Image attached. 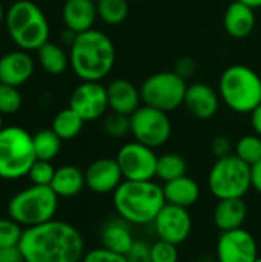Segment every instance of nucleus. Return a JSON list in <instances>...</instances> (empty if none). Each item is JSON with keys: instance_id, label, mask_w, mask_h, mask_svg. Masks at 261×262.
<instances>
[{"instance_id": "1", "label": "nucleus", "mask_w": 261, "mask_h": 262, "mask_svg": "<svg viewBox=\"0 0 261 262\" xmlns=\"http://www.w3.org/2000/svg\"><path fill=\"white\" fill-rule=\"evenodd\" d=\"M18 247L26 262H82L86 253L78 229L55 218L25 229Z\"/></svg>"}, {"instance_id": "2", "label": "nucleus", "mask_w": 261, "mask_h": 262, "mask_svg": "<svg viewBox=\"0 0 261 262\" xmlns=\"http://www.w3.org/2000/svg\"><path fill=\"white\" fill-rule=\"evenodd\" d=\"M115 46L108 34L89 29L77 34L69 46V68L80 81H102L115 66Z\"/></svg>"}, {"instance_id": "3", "label": "nucleus", "mask_w": 261, "mask_h": 262, "mask_svg": "<svg viewBox=\"0 0 261 262\" xmlns=\"http://www.w3.org/2000/svg\"><path fill=\"white\" fill-rule=\"evenodd\" d=\"M165 204L163 184H158L155 180H125L112 193V206L117 216L131 226L152 224Z\"/></svg>"}, {"instance_id": "4", "label": "nucleus", "mask_w": 261, "mask_h": 262, "mask_svg": "<svg viewBox=\"0 0 261 262\" xmlns=\"http://www.w3.org/2000/svg\"><path fill=\"white\" fill-rule=\"evenodd\" d=\"M6 31L18 49L37 51L49 41V23L45 12L31 0L14 2L5 15Z\"/></svg>"}, {"instance_id": "5", "label": "nucleus", "mask_w": 261, "mask_h": 262, "mask_svg": "<svg viewBox=\"0 0 261 262\" xmlns=\"http://www.w3.org/2000/svg\"><path fill=\"white\" fill-rule=\"evenodd\" d=\"M222 103L235 114H251L261 103V77L246 64L226 68L218 80Z\"/></svg>"}, {"instance_id": "6", "label": "nucleus", "mask_w": 261, "mask_h": 262, "mask_svg": "<svg viewBox=\"0 0 261 262\" xmlns=\"http://www.w3.org/2000/svg\"><path fill=\"white\" fill-rule=\"evenodd\" d=\"M58 200L51 186L31 184L11 196L6 206L8 216L23 229L34 227L55 218Z\"/></svg>"}, {"instance_id": "7", "label": "nucleus", "mask_w": 261, "mask_h": 262, "mask_svg": "<svg viewBox=\"0 0 261 262\" xmlns=\"http://www.w3.org/2000/svg\"><path fill=\"white\" fill-rule=\"evenodd\" d=\"M35 160L32 134L20 126H3L0 130V178L15 181L28 177Z\"/></svg>"}, {"instance_id": "8", "label": "nucleus", "mask_w": 261, "mask_h": 262, "mask_svg": "<svg viewBox=\"0 0 261 262\" xmlns=\"http://www.w3.org/2000/svg\"><path fill=\"white\" fill-rule=\"evenodd\" d=\"M208 189L217 201L245 198L252 189L251 166L234 154L217 158L208 173Z\"/></svg>"}, {"instance_id": "9", "label": "nucleus", "mask_w": 261, "mask_h": 262, "mask_svg": "<svg viewBox=\"0 0 261 262\" xmlns=\"http://www.w3.org/2000/svg\"><path fill=\"white\" fill-rule=\"evenodd\" d=\"M188 83L175 71H162L149 75L140 84L142 101L163 112H174L183 106Z\"/></svg>"}, {"instance_id": "10", "label": "nucleus", "mask_w": 261, "mask_h": 262, "mask_svg": "<svg viewBox=\"0 0 261 262\" xmlns=\"http://www.w3.org/2000/svg\"><path fill=\"white\" fill-rule=\"evenodd\" d=\"M131 135L135 141L158 149L172 135V123L168 112L142 104L131 115Z\"/></svg>"}, {"instance_id": "11", "label": "nucleus", "mask_w": 261, "mask_h": 262, "mask_svg": "<svg viewBox=\"0 0 261 262\" xmlns=\"http://www.w3.org/2000/svg\"><path fill=\"white\" fill-rule=\"evenodd\" d=\"M115 160L125 180L151 181L157 178L158 155L155 154V149L145 146L135 140L125 143L118 149Z\"/></svg>"}, {"instance_id": "12", "label": "nucleus", "mask_w": 261, "mask_h": 262, "mask_svg": "<svg viewBox=\"0 0 261 262\" xmlns=\"http://www.w3.org/2000/svg\"><path fill=\"white\" fill-rule=\"evenodd\" d=\"M69 107L75 111L85 123L103 118L109 111L108 91L102 81H82L69 97Z\"/></svg>"}, {"instance_id": "13", "label": "nucleus", "mask_w": 261, "mask_h": 262, "mask_svg": "<svg viewBox=\"0 0 261 262\" xmlns=\"http://www.w3.org/2000/svg\"><path fill=\"white\" fill-rule=\"evenodd\" d=\"M151 226L154 229L157 239H163L171 244L182 246L189 239L194 223L189 209L166 203Z\"/></svg>"}, {"instance_id": "14", "label": "nucleus", "mask_w": 261, "mask_h": 262, "mask_svg": "<svg viewBox=\"0 0 261 262\" xmlns=\"http://www.w3.org/2000/svg\"><path fill=\"white\" fill-rule=\"evenodd\" d=\"M258 256L257 239L245 227L220 233L215 246L217 262H255Z\"/></svg>"}, {"instance_id": "15", "label": "nucleus", "mask_w": 261, "mask_h": 262, "mask_svg": "<svg viewBox=\"0 0 261 262\" xmlns=\"http://www.w3.org/2000/svg\"><path fill=\"white\" fill-rule=\"evenodd\" d=\"M86 187L95 195H112L125 181L115 158L103 157L94 160L85 170Z\"/></svg>"}, {"instance_id": "16", "label": "nucleus", "mask_w": 261, "mask_h": 262, "mask_svg": "<svg viewBox=\"0 0 261 262\" xmlns=\"http://www.w3.org/2000/svg\"><path fill=\"white\" fill-rule=\"evenodd\" d=\"M222 98L217 89L203 81L188 84L183 106L197 120H211L217 115Z\"/></svg>"}, {"instance_id": "17", "label": "nucleus", "mask_w": 261, "mask_h": 262, "mask_svg": "<svg viewBox=\"0 0 261 262\" xmlns=\"http://www.w3.org/2000/svg\"><path fill=\"white\" fill-rule=\"evenodd\" d=\"M35 71V61L28 51L15 49L0 57V83L15 88L31 80Z\"/></svg>"}, {"instance_id": "18", "label": "nucleus", "mask_w": 261, "mask_h": 262, "mask_svg": "<svg viewBox=\"0 0 261 262\" xmlns=\"http://www.w3.org/2000/svg\"><path fill=\"white\" fill-rule=\"evenodd\" d=\"M106 91H108L109 111L112 112H118L131 117L143 104L140 86H135L132 81L126 78L112 80L106 86Z\"/></svg>"}, {"instance_id": "19", "label": "nucleus", "mask_w": 261, "mask_h": 262, "mask_svg": "<svg viewBox=\"0 0 261 262\" xmlns=\"http://www.w3.org/2000/svg\"><path fill=\"white\" fill-rule=\"evenodd\" d=\"M62 20L65 28L75 34L92 29L98 20L95 0H66L62 8Z\"/></svg>"}, {"instance_id": "20", "label": "nucleus", "mask_w": 261, "mask_h": 262, "mask_svg": "<svg viewBox=\"0 0 261 262\" xmlns=\"http://www.w3.org/2000/svg\"><path fill=\"white\" fill-rule=\"evenodd\" d=\"M223 28L226 34L235 40L246 38L255 28V9L234 0L225 11Z\"/></svg>"}, {"instance_id": "21", "label": "nucleus", "mask_w": 261, "mask_h": 262, "mask_svg": "<svg viewBox=\"0 0 261 262\" xmlns=\"http://www.w3.org/2000/svg\"><path fill=\"white\" fill-rule=\"evenodd\" d=\"M248 220V204L245 198L220 200L212 212L214 226L222 232L235 230L245 226Z\"/></svg>"}, {"instance_id": "22", "label": "nucleus", "mask_w": 261, "mask_h": 262, "mask_svg": "<svg viewBox=\"0 0 261 262\" xmlns=\"http://www.w3.org/2000/svg\"><path fill=\"white\" fill-rule=\"evenodd\" d=\"M135 238L132 235L131 230V224L126 223L122 218H114V220H108L102 229H100V243L102 247L126 255L131 249V246L134 244Z\"/></svg>"}, {"instance_id": "23", "label": "nucleus", "mask_w": 261, "mask_h": 262, "mask_svg": "<svg viewBox=\"0 0 261 262\" xmlns=\"http://www.w3.org/2000/svg\"><path fill=\"white\" fill-rule=\"evenodd\" d=\"M163 193L168 204L189 209L198 203L202 196V189L194 178L185 175L177 180L163 183Z\"/></svg>"}, {"instance_id": "24", "label": "nucleus", "mask_w": 261, "mask_h": 262, "mask_svg": "<svg viewBox=\"0 0 261 262\" xmlns=\"http://www.w3.org/2000/svg\"><path fill=\"white\" fill-rule=\"evenodd\" d=\"M86 187L85 172L74 166L65 164L55 169V175L51 183V189L58 198H74L83 192Z\"/></svg>"}, {"instance_id": "25", "label": "nucleus", "mask_w": 261, "mask_h": 262, "mask_svg": "<svg viewBox=\"0 0 261 262\" xmlns=\"http://www.w3.org/2000/svg\"><path fill=\"white\" fill-rule=\"evenodd\" d=\"M35 52L40 68L49 75H62L69 68V52H66L65 48L57 43L48 41Z\"/></svg>"}, {"instance_id": "26", "label": "nucleus", "mask_w": 261, "mask_h": 262, "mask_svg": "<svg viewBox=\"0 0 261 262\" xmlns=\"http://www.w3.org/2000/svg\"><path fill=\"white\" fill-rule=\"evenodd\" d=\"M85 126V120L75 112L72 111L69 106L58 111L51 123V129L63 140V141H69L74 140L75 137L80 135V132L83 130Z\"/></svg>"}, {"instance_id": "27", "label": "nucleus", "mask_w": 261, "mask_h": 262, "mask_svg": "<svg viewBox=\"0 0 261 262\" xmlns=\"http://www.w3.org/2000/svg\"><path fill=\"white\" fill-rule=\"evenodd\" d=\"M32 143H34V152L37 160L52 161L58 157L63 140L49 127L35 132L32 135Z\"/></svg>"}, {"instance_id": "28", "label": "nucleus", "mask_w": 261, "mask_h": 262, "mask_svg": "<svg viewBox=\"0 0 261 262\" xmlns=\"http://www.w3.org/2000/svg\"><path fill=\"white\" fill-rule=\"evenodd\" d=\"M188 175V161L185 157L175 152H166L158 157L157 163V180L168 183L180 177Z\"/></svg>"}, {"instance_id": "29", "label": "nucleus", "mask_w": 261, "mask_h": 262, "mask_svg": "<svg viewBox=\"0 0 261 262\" xmlns=\"http://www.w3.org/2000/svg\"><path fill=\"white\" fill-rule=\"evenodd\" d=\"M98 20L108 26L122 25L129 15L128 0H95Z\"/></svg>"}, {"instance_id": "30", "label": "nucleus", "mask_w": 261, "mask_h": 262, "mask_svg": "<svg viewBox=\"0 0 261 262\" xmlns=\"http://www.w3.org/2000/svg\"><path fill=\"white\" fill-rule=\"evenodd\" d=\"M234 155L249 166H254L261 160V137L257 134L243 135L234 147Z\"/></svg>"}, {"instance_id": "31", "label": "nucleus", "mask_w": 261, "mask_h": 262, "mask_svg": "<svg viewBox=\"0 0 261 262\" xmlns=\"http://www.w3.org/2000/svg\"><path fill=\"white\" fill-rule=\"evenodd\" d=\"M102 127H103V132L109 138H115V140L125 138L131 135V117L109 111L103 117Z\"/></svg>"}, {"instance_id": "32", "label": "nucleus", "mask_w": 261, "mask_h": 262, "mask_svg": "<svg viewBox=\"0 0 261 262\" xmlns=\"http://www.w3.org/2000/svg\"><path fill=\"white\" fill-rule=\"evenodd\" d=\"M22 104H23V98L20 89L11 84L0 83V114L14 115L20 111Z\"/></svg>"}, {"instance_id": "33", "label": "nucleus", "mask_w": 261, "mask_h": 262, "mask_svg": "<svg viewBox=\"0 0 261 262\" xmlns=\"http://www.w3.org/2000/svg\"><path fill=\"white\" fill-rule=\"evenodd\" d=\"M23 232L25 229L12 218H0V249L18 246Z\"/></svg>"}, {"instance_id": "34", "label": "nucleus", "mask_w": 261, "mask_h": 262, "mask_svg": "<svg viewBox=\"0 0 261 262\" xmlns=\"http://www.w3.org/2000/svg\"><path fill=\"white\" fill-rule=\"evenodd\" d=\"M55 169L57 167H54L52 161L35 160L26 178L31 181V184H35V186H51L52 178L55 175Z\"/></svg>"}, {"instance_id": "35", "label": "nucleus", "mask_w": 261, "mask_h": 262, "mask_svg": "<svg viewBox=\"0 0 261 262\" xmlns=\"http://www.w3.org/2000/svg\"><path fill=\"white\" fill-rule=\"evenodd\" d=\"M178 246L163 239H157L151 244V262H178Z\"/></svg>"}, {"instance_id": "36", "label": "nucleus", "mask_w": 261, "mask_h": 262, "mask_svg": "<svg viewBox=\"0 0 261 262\" xmlns=\"http://www.w3.org/2000/svg\"><path fill=\"white\" fill-rule=\"evenodd\" d=\"M82 262H128V258H126V255L108 250L100 246L97 249L88 250Z\"/></svg>"}, {"instance_id": "37", "label": "nucleus", "mask_w": 261, "mask_h": 262, "mask_svg": "<svg viewBox=\"0 0 261 262\" xmlns=\"http://www.w3.org/2000/svg\"><path fill=\"white\" fill-rule=\"evenodd\" d=\"M126 258L128 262H151V244L143 239H135Z\"/></svg>"}, {"instance_id": "38", "label": "nucleus", "mask_w": 261, "mask_h": 262, "mask_svg": "<svg viewBox=\"0 0 261 262\" xmlns=\"http://www.w3.org/2000/svg\"><path fill=\"white\" fill-rule=\"evenodd\" d=\"M235 144L228 135H217L211 141V152L215 158H225L234 154Z\"/></svg>"}, {"instance_id": "39", "label": "nucleus", "mask_w": 261, "mask_h": 262, "mask_svg": "<svg viewBox=\"0 0 261 262\" xmlns=\"http://www.w3.org/2000/svg\"><path fill=\"white\" fill-rule=\"evenodd\" d=\"M197 69H198V64H197L195 58H192V57H189V55L180 57V58L175 61V66H174V71H175L182 78H185L186 81L195 75Z\"/></svg>"}, {"instance_id": "40", "label": "nucleus", "mask_w": 261, "mask_h": 262, "mask_svg": "<svg viewBox=\"0 0 261 262\" xmlns=\"http://www.w3.org/2000/svg\"><path fill=\"white\" fill-rule=\"evenodd\" d=\"M23 255L18 246L15 247H2L0 249V262H23Z\"/></svg>"}, {"instance_id": "41", "label": "nucleus", "mask_w": 261, "mask_h": 262, "mask_svg": "<svg viewBox=\"0 0 261 262\" xmlns=\"http://www.w3.org/2000/svg\"><path fill=\"white\" fill-rule=\"evenodd\" d=\"M251 183L252 189L261 195V160L254 166H251Z\"/></svg>"}, {"instance_id": "42", "label": "nucleus", "mask_w": 261, "mask_h": 262, "mask_svg": "<svg viewBox=\"0 0 261 262\" xmlns=\"http://www.w3.org/2000/svg\"><path fill=\"white\" fill-rule=\"evenodd\" d=\"M249 117H251V126L254 134L261 137V103L249 114Z\"/></svg>"}, {"instance_id": "43", "label": "nucleus", "mask_w": 261, "mask_h": 262, "mask_svg": "<svg viewBox=\"0 0 261 262\" xmlns=\"http://www.w3.org/2000/svg\"><path fill=\"white\" fill-rule=\"evenodd\" d=\"M238 2H242V3H245V5H248V6L254 8V9L261 8V0H238Z\"/></svg>"}, {"instance_id": "44", "label": "nucleus", "mask_w": 261, "mask_h": 262, "mask_svg": "<svg viewBox=\"0 0 261 262\" xmlns=\"http://www.w3.org/2000/svg\"><path fill=\"white\" fill-rule=\"evenodd\" d=\"M5 15H6V11L3 9V6H2V3H0V25L5 23Z\"/></svg>"}, {"instance_id": "45", "label": "nucleus", "mask_w": 261, "mask_h": 262, "mask_svg": "<svg viewBox=\"0 0 261 262\" xmlns=\"http://www.w3.org/2000/svg\"><path fill=\"white\" fill-rule=\"evenodd\" d=\"M2 127H3V115L0 114V130H2Z\"/></svg>"}, {"instance_id": "46", "label": "nucleus", "mask_w": 261, "mask_h": 262, "mask_svg": "<svg viewBox=\"0 0 261 262\" xmlns=\"http://www.w3.org/2000/svg\"><path fill=\"white\" fill-rule=\"evenodd\" d=\"M129 3H134V2H145V0H128Z\"/></svg>"}, {"instance_id": "47", "label": "nucleus", "mask_w": 261, "mask_h": 262, "mask_svg": "<svg viewBox=\"0 0 261 262\" xmlns=\"http://www.w3.org/2000/svg\"><path fill=\"white\" fill-rule=\"evenodd\" d=\"M255 262H261V256H258V258L255 259Z\"/></svg>"}, {"instance_id": "48", "label": "nucleus", "mask_w": 261, "mask_h": 262, "mask_svg": "<svg viewBox=\"0 0 261 262\" xmlns=\"http://www.w3.org/2000/svg\"><path fill=\"white\" fill-rule=\"evenodd\" d=\"M23 262H26V261H23Z\"/></svg>"}]
</instances>
